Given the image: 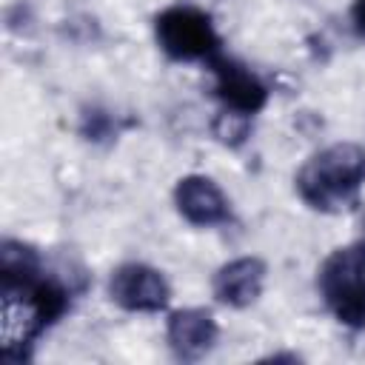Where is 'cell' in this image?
I'll list each match as a JSON object with an SVG mask.
<instances>
[{"instance_id": "cell-5", "label": "cell", "mask_w": 365, "mask_h": 365, "mask_svg": "<svg viewBox=\"0 0 365 365\" xmlns=\"http://www.w3.org/2000/svg\"><path fill=\"white\" fill-rule=\"evenodd\" d=\"M108 297L123 311L154 314V311H163L168 305L171 285L163 277V271H157L145 262H125V265L111 271Z\"/></svg>"}, {"instance_id": "cell-6", "label": "cell", "mask_w": 365, "mask_h": 365, "mask_svg": "<svg viewBox=\"0 0 365 365\" xmlns=\"http://www.w3.org/2000/svg\"><path fill=\"white\" fill-rule=\"evenodd\" d=\"M214 71V94L222 100V106L237 114V117H251L265 108L268 103V88L265 83L242 63L217 54L211 60Z\"/></svg>"}, {"instance_id": "cell-8", "label": "cell", "mask_w": 365, "mask_h": 365, "mask_svg": "<svg viewBox=\"0 0 365 365\" xmlns=\"http://www.w3.org/2000/svg\"><path fill=\"white\" fill-rule=\"evenodd\" d=\"M165 336H168V345H171L177 359L197 362L217 345L220 328H217L211 311H205V308H182V311H174L168 317Z\"/></svg>"}, {"instance_id": "cell-7", "label": "cell", "mask_w": 365, "mask_h": 365, "mask_svg": "<svg viewBox=\"0 0 365 365\" xmlns=\"http://www.w3.org/2000/svg\"><path fill=\"white\" fill-rule=\"evenodd\" d=\"M174 205L191 225L208 228L231 220V205L222 188L205 174H188L174 188Z\"/></svg>"}, {"instance_id": "cell-2", "label": "cell", "mask_w": 365, "mask_h": 365, "mask_svg": "<svg viewBox=\"0 0 365 365\" xmlns=\"http://www.w3.org/2000/svg\"><path fill=\"white\" fill-rule=\"evenodd\" d=\"M365 182V148L356 143H334L317 151L297 174V194L317 211L348 205Z\"/></svg>"}, {"instance_id": "cell-3", "label": "cell", "mask_w": 365, "mask_h": 365, "mask_svg": "<svg viewBox=\"0 0 365 365\" xmlns=\"http://www.w3.org/2000/svg\"><path fill=\"white\" fill-rule=\"evenodd\" d=\"M328 311L348 328H365V245H342L325 257L317 274Z\"/></svg>"}, {"instance_id": "cell-10", "label": "cell", "mask_w": 365, "mask_h": 365, "mask_svg": "<svg viewBox=\"0 0 365 365\" xmlns=\"http://www.w3.org/2000/svg\"><path fill=\"white\" fill-rule=\"evenodd\" d=\"M351 26L359 37H365V0H354L351 3Z\"/></svg>"}, {"instance_id": "cell-9", "label": "cell", "mask_w": 365, "mask_h": 365, "mask_svg": "<svg viewBox=\"0 0 365 365\" xmlns=\"http://www.w3.org/2000/svg\"><path fill=\"white\" fill-rule=\"evenodd\" d=\"M265 282V262L259 257H237L214 274V297L228 308H248L259 299Z\"/></svg>"}, {"instance_id": "cell-1", "label": "cell", "mask_w": 365, "mask_h": 365, "mask_svg": "<svg viewBox=\"0 0 365 365\" xmlns=\"http://www.w3.org/2000/svg\"><path fill=\"white\" fill-rule=\"evenodd\" d=\"M0 279H3V348L11 359L14 348L31 345L37 334L54 325L68 311V294L60 282L43 277L40 257L23 242H3L0 251Z\"/></svg>"}, {"instance_id": "cell-4", "label": "cell", "mask_w": 365, "mask_h": 365, "mask_svg": "<svg viewBox=\"0 0 365 365\" xmlns=\"http://www.w3.org/2000/svg\"><path fill=\"white\" fill-rule=\"evenodd\" d=\"M160 48L177 63L214 60L220 54V34L211 17L197 6H168L154 17Z\"/></svg>"}]
</instances>
